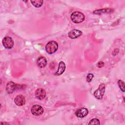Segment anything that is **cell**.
Listing matches in <instances>:
<instances>
[{"instance_id":"18","label":"cell","mask_w":125,"mask_h":125,"mask_svg":"<svg viewBox=\"0 0 125 125\" xmlns=\"http://www.w3.org/2000/svg\"><path fill=\"white\" fill-rule=\"evenodd\" d=\"M97 65V66H98V67L101 68V67H103V66H104V62H103L100 61V62H98Z\"/></svg>"},{"instance_id":"3","label":"cell","mask_w":125,"mask_h":125,"mask_svg":"<svg viewBox=\"0 0 125 125\" xmlns=\"http://www.w3.org/2000/svg\"><path fill=\"white\" fill-rule=\"evenodd\" d=\"M105 86L104 83H101L99 87L94 92V96L95 98L98 100H101L103 98L105 92Z\"/></svg>"},{"instance_id":"16","label":"cell","mask_w":125,"mask_h":125,"mask_svg":"<svg viewBox=\"0 0 125 125\" xmlns=\"http://www.w3.org/2000/svg\"><path fill=\"white\" fill-rule=\"evenodd\" d=\"M100 122L99 119L97 118H93L91 119L89 123H88V125H100Z\"/></svg>"},{"instance_id":"17","label":"cell","mask_w":125,"mask_h":125,"mask_svg":"<svg viewBox=\"0 0 125 125\" xmlns=\"http://www.w3.org/2000/svg\"><path fill=\"white\" fill-rule=\"evenodd\" d=\"M94 77V75L92 73H88L86 76V81L88 82V83H90L91 80H92L93 78Z\"/></svg>"},{"instance_id":"11","label":"cell","mask_w":125,"mask_h":125,"mask_svg":"<svg viewBox=\"0 0 125 125\" xmlns=\"http://www.w3.org/2000/svg\"><path fill=\"white\" fill-rule=\"evenodd\" d=\"M65 68H66V66L64 62L62 61L60 62L59 64L58 70L57 72L55 73V75H56V76L61 75L64 72Z\"/></svg>"},{"instance_id":"1","label":"cell","mask_w":125,"mask_h":125,"mask_svg":"<svg viewBox=\"0 0 125 125\" xmlns=\"http://www.w3.org/2000/svg\"><path fill=\"white\" fill-rule=\"evenodd\" d=\"M70 18L71 21L76 23H80L82 22L85 19L84 14L78 11L73 12L71 14Z\"/></svg>"},{"instance_id":"15","label":"cell","mask_w":125,"mask_h":125,"mask_svg":"<svg viewBox=\"0 0 125 125\" xmlns=\"http://www.w3.org/2000/svg\"><path fill=\"white\" fill-rule=\"evenodd\" d=\"M118 84L119 85V88L121 90V91L122 92H124L125 91V83L124 82V81H123L121 80H119L118 82Z\"/></svg>"},{"instance_id":"19","label":"cell","mask_w":125,"mask_h":125,"mask_svg":"<svg viewBox=\"0 0 125 125\" xmlns=\"http://www.w3.org/2000/svg\"><path fill=\"white\" fill-rule=\"evenodd\" d=\"M0 124H3V125H9V124H8V123H5V122H4V123L1 122Z\"/></svg>"},{"instance_id":"4","label":"cell","mask_w":125,"mask_h":125,"mask_svg":"<svg viewBox=\"0 0 125 125\" xmlns=\"http://www.w3.org/2000/svg\"><path fill=\"white\" fill-rule=\"evenodd\" d=\"M21 85L20 84L15 83L12 81H9L6 83L5 89L7 93L11 94L14 92L15 89L20 88V87L21 86Z\"/></svg>"},{"instance_id":"5","label":"cell","mask_w":125,"mask_h":125,"mask_svg":"<svg viewBox=\"0 0 125 125\" xmlns=\"http://www.w3.org/2000/svg\"><path fill=\"white\" fill-rule=\"evenodd\" d=\"M2 42L4 47L8 49H11L14 46V41L12 38L9 36L5 37L3 39Z\"/></svg>"},{"instance_id":"7","label":"cell","mask_w":125,"mask_h":125,"mask_svg":"<svg viewBox=\"0 0 125 125\" xmlns=\"http://www.w3.org/2000/svg\"><path fill=\"white\" fill-rule=\"evenodd\" d=\"M35 97L39 100L44 99L46 96V92L42 88H39L37 89L35 92Z\"/></svg>"},{"instance_id":"12","label":"cell","mask_w":125,"mask_h":125,"mask_svg":"<svg viewBox=\"0 0 125 125\" xmlns=\"http://www.w3.org/2000/svg\"><path fill=\"white\" fill-rule=\"evenodd\" d=\"M37 64V65L40 68L44 67L47 64V60L44 57L41 56L38 58Z\"/></svg>"},{"instance_id":"2","label":"cell","mask_w":125,"mask_h":125,"mask_svg":"<svg viewBox=\"0 0 125 125\" xmlns=\"http://www.w3.org/2000/svg\"><path fill=\"white\" fill-rule=\"evenodd\" d=\"M58 48V43L54 41H50L45 45V50L49 54H52L56 52Z\"/></svg>"},{"instance_id":"13","label":"cell","mask_w":125,"mask_h":125,"mask_svg":"<svg viewBox=\"0 0 125 125\" xmlns=\"http://www.w3.org/2000/svg\"><path fill=\"white\" fill-rule=\"evenodd\" d=\"M113 10L111 8H104L102 9H99V10H96L94 11H93V13L94 14H101L103 13H109L113 12Z\"/></svg>"},{"instance_id":"10","label":"cell","mask_w":125,"mask_h":125,"mask_svg":"<svg viewBox=\"0 0 125 125\" xmlns=\"http://www.w3.org/2000/svg\"><path fill=\"white\" fill-rule=\"evenodd\" d=\"M88 113V110L86 108H81L76 110L75 115L79 118H83L86 116Z\"/></svg>"},{"instance_id":"8","label":"cell","mask_w":125,"mask_h":125,"mask_svg":"<svg viewBox=\"0 0 125 125\" xmlns=\"http://www.w3.org/2000/svg\"><path fill=\"white\" fill-rule=\"evenodd\" d=\"M82 34V32L81 31L76 29H74L68 32V36L71 39H75L80 37Z\"/></svg>"},{"instance_id":"6","label":"cell","mask_w":125,"mask_h":125,"mask_svg":"<svg viewBox=\"0 0 125 125\" xmlns=\"http://www.w3.org/2000/svg\"><path fill=\"white\" fill-rule=\"evenodd\" d=\"M43 111L42 107L38 104L33 105L31 109V113L34 116H40L43 113Z\"/></svg>"},{"instance_id":"14","label":"cell","mask_w":125,"mask_h":125,"mask_svg":"<svg viewBox=\"0 0 125 125\" xmlns=\"http://www.w3.org/2000/svg\"><path fill=\"white\" fill-rule=\"evenodd\" d=\"M31 2L32 4V5L35 7H40L42 5L43 1L42 0H31Z\"/></svg>"},{"instance_id":"9","label":"cell","mask_w":125,"mask_h":125,"mask_svg":"<svg viewBox=\"0 0 125 125\" xmlns=\"http://www.w3.org/2000/svg\"><path fill=\"white\" fill-rule=\"evenodd\" d=\"M14 103L19 106H22L25 103V97L22 95H18L15 98Z\"/></svg>"}]
</instances>
